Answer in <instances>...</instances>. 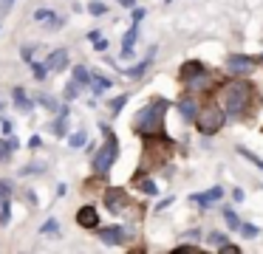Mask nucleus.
Segmentation results:
<instances>
[{
	"label": "nucleus",
	"instance_id": "obj_1",
	"mask_svg": "<svg viewBox=\"0 0 263 254\" xmlns=\"http://www.w3.org/2000/svg\"><path fill=\"white\" fill-rule=\"evenodd\" d=\"M167 110H170V102L167 99H153V102H147V105L142 107V110L133 116V130L136 133H142V135H159V133H164V116H167Z\"/></svg>",
	"mask_w": 263,
	"mask_h": 254
},
{
	"label": "nucleus",
	"instance_id": "obj_2",
	"mask_svg": "<svg viewBox=\"0 0 263 254\" xmlns=\"http://www.w3.org/2000/svg\"><path fill=\"white\" fill-rule=\"evenodd\" d=\"M249 96H252L249 85L240 82V79H232L221 88V107L227 110V116H240L249 105Z\"/></svg>",
	"mask_w": 263,
	"mask_h": 254
},
{
	"label": "nucleus",
	"instance_id": "obj_3",
	"mask_svg": "<svg viewBox=\"0 0 263 254\" xmlns=\"http://www.w3.org/2000/svg\"><path fill=\"white\" fill-rule=\"evenodd\" d=\"M102 133H105V144L99 147V152L93 155V169H97L99 175H105L110 167H114L116 155H119V141H116V135L110 133L108 127L102 124Z\"/></svg>",
	"mask_w": 263,
	"mask_h": 254
},
{
	"label": "nucleus",
	"instance_id": "obj_4",
	"mask_svg": "<svg viewBox=\"0 0 263 254\" xmlns=\"http://www.w3.org/2000/svg\"><path fill=\"white\" fill-rule=\"evenodd\" d=\"M223 119H227V110H223L221 105H204L198 110L195 124H198V130L204 135H212V133H218V130L223 127Z\"/></svg>",
	"mask_w": 263,
	"mask_h": 254
},
{
	"label": "nucleus",
	"instance_id": "obj_5",
	"mask_svg": "<svg viewBox=\"0 0 263 254\" xmlns=\"http://www.w3.org/2000/svg\"><path fill=\"white\" fill-rule=\"evenodd\" d=\"M227 71L229 73H249V71H255V62L249 60V56H229L227 60Z\"/></svg>",
	"mask_w": 263,
	"mask_h": 254
},
{
	"label": "nucleus",
	"instance_id": "obj_6",
	"mask_svg": "<svg viewBox=\"0 0 263 254\" xmlns=\"http://www.w3.org/2000/svg\"><path fill=\"white\" fill-rule=\"evenodd\" d=\"M77 223H80L82 229H97V223H99L97 209H93V206H82L80 212H77Z\"/></svg>",
	"mask_w": 263,
	"mask_h": 254
},
{
	"label": "nucleus",
	"instance_id": "obj_7",
	"mask_svg": "<svg viewBox=\"0 0 263 254\" xmlns=\"http://www.w3.org/2000/svg\"><path fill=\"white\" fill-rule=\"evenodd\" d=\"M178 113H181L187 122H195V119H198V105H195L193 96H184V99L178 102Z\"/></svg>",
	"mask_w": 263,
	"mask_h": 254
},
{
	"label": "nucleus",
	"instance_id": "obj_8",
	"mask_svg": "<svg viewBox=\"0 0 263 254\" xmlns=\"http://www.w3.org/2000/svg\"><path fill=\"white\" fill-rule=\"evenodd\" d=\"M99 237H102V243H108V246H119V243L125 240V229H122V226H110V229L99 231Z\"/></svg>",
	"mask_w": 263,
	"mask_h": 254
},
{
	"label": "nucleus",
	"instance_id": "obj_9",
	"mask_svg": "<svg viewBox=\"0 0 263 254\" xmlns=\"http://www.w3.org/2000/svg\"><path fill=\"white\" fill-rule=\"evenodd\" d=\"M46 65H48V71H63V68L68 65V51H65V48H57L51 56H48Z\"/></svg>",
	"mask_w": 263,
	"mask_h": 254
},
{
	"label": "nucleus",
	"instance_id": "obj_10",
	"mask_svg": "<svg viewBox=\"0 0 263 254\" xmlns=\"http://www.w3.org/2000/svg\"><path fill=\"white\" fill-rule=\"evenodd\" d=\"M221 198H223V189H221V186H212L210 192H204V195H195L193 201H195V203H201V206H210V203L221 201Z\"/></svg>",
	"mask_w": 263,
	"mask_h": 254
},
{
	"label": "nucleus",
	"instance_id": "obj_11",
	"mask_svg": "<svg viewBox=\"0 0 263 254\" xmlns=\"http://www.w3.org/2000/svg\"><path fill=\"white\" fill-rule=\"evenodd\" d=\"M105 203H108L110 212H119V209L125 206V192H122V189H110L108 195H105Z\"/></svg>",
	"mask_w": 263,
	"mask_h": 254
},
{
	"label": "nucleus",
	"instance_id": "obj_12",
	"mask_svg": "<svg viewBox=\"0 0 263 254\" xmlns=\"http://www.w3.org/2000/svg\"><path fill=\"white\" fill-rule=\"evenodd\" d=\"M153 56H156V45H153V48L147 51V56H144V60L139 62V65L127 68V76H142V73H144V71H147V68H150V62H153Z\"/></svg>",
	"mask_w": 263,
	"mask_h": 254
},
{
	"label": "nucleus",
	"instance_id": "obj_13",
	"mask_svg": "<svg viewBox=\"0 0 263 254\" xmlns=\"http://www.w3.org/2000/svg\"><path fill=\"white\" fill-rule=\"evenodd\" d=\"M210 85H212V79L206 76V71L198 73V76H193V79H187V88L190 90H204V88H210Z\"/></svg>",
	"mask_w": 263,
	"mask_h": 254
},
{
	"label": "nucleus",
	"instance_id": "obj_14",
	"mask_svg": "<svg viewBox=\"0 0 263 254\" xmlns=\"http://www.w3.org/2000/svg\"><path fill=\"white\" fill-rule=\"evenodd\" d=\"M74 79L82 85V88H85V85H91V71H88L85 65H77L74 68Z\"/></svg>",
	"mask_w": 263,
	"mask_h": 254
},
{
	"label": "nucleus",
	"instance_id": "obj_15",
	"mask_svg": "<svg viewBox=\"0 0 263 254\" xmlns=\"http://www.w3.org/2000/svg\"><path fill=\"white\" fill-rule=\"evenodd\" d=\"M238 155H240V158H246V161H252L257 169H263V158H260V155H255L252 150H246V147H238Z\"/></svg>",
	"mask_w": 263,
	"mask_h": 254
},
{
	"label": "nucleus",
	"instance_id": "obj_16",
	"mask_svg": "<svg viewBox=\"0 0 263 254\" xmlns=\"http://www.w3.org/2000/svg\"><path fill=\"white\" fill-rule=\"evenodd\" d=\"M14 102L20 105V110H23V113L31 110V102L26 99V90H23V88H14Z\"/></svg>",
	"mask_w": 263,
	"mask_h": 254
},
{
	"label": "nucleus",
	"instance_id": "obj_17",
	"mask_svg": "<svg viewBox=\"0 0 263 254\" xmlns=\"http://www.w3.org/2000/svg\"><path fill=\"white\" fill-rule=\"evenodd\" d=\"M223 220H227L229 229H240V226H243V223H240V218L232 212V209H223Z\"/></svg>",
	"mask_w": 263,
	"mask_h": 254
},
{
	"label": "nucleus",
	"instance_id": "obj_18",
	"mask_svg": "<svg viewBox=\"0 0 263 254\" xmlns=\"http://www.w3.org/2000/svg\"><path fill=\"white\" fill-rule=\"evenodd\" d=\"M9 220H12V206H9V201L3 198V203H0V223L6 226Z\"/></svg>",
	"mask_w": 263,
	"mask_h": 254
},
{
	"label": "nucleus",
	"instance_id": "obj_19",
	"mask_svg": "<svg viewBox=\"0 0 263 254\" xmlns=\"http://www.w3.org/2000/svg\"><path fill=\"white\" fill-rule=\"evenodd\" d=\"M97 79V82H93V93H102L105 88H110V82H114V79H105V76H93Z\"/></svg>",
	"mask_w": 263,
	"mask_h": 254
},
{
	"label": "nucleus",
	"instance_id": "obj_20",
	"mask_svg": "<svg viewBox=\"0 0 263 254\" xmlns=\"http://www.w3.org/2000/svg\"><path fill=\"white\" fill-rule=\"evenodd\" d=\"M85 141H88L85 130H80V133H74V135H71V147H74V150H80V147L85 144Z\"/></svg>",
	"mask_w": 263,
	"mask_h": 254
},
{
	"label": "nucleus",
	"instance_id": "obj_21",
	"mask_svg": "<svg viewBox=\"0 0 263 254\" xmlns=\"http://www.w3.org/2000/svg\"><path fill=\"white\" fill-rule=\"evenodd\" d=\"M88 11H91L93 17H102L105 11H108V9H105V6L99 3V0H91V3H88Z\"/></svg>",
	"mask_w": 263,
	"mask_h": 254
},
{
	"label": "nucleus",
	"instance_id": "obj_22",
	"mask_svg": "<svg viewBox=\"0 0 263 254\" xmlns=\"http://www.w3.org/2000/svg\"><path fill=\"white\" fill-rule=\"evenodd\" d=\"M80 88H82V85L77 82V79H74V82H68V85H65V99H74V96L80 93Z\"/></svg>",
	"mask_w": 263,
	"mask_h": 254
},
{
	"label": "nucleus",
	"instance_id": "obj_23",
	"mask_svg": "<svg viewBox=\"0 0 263 254\" xmlns=\"http://www.w3.org/2000/svg\"><path fill=\"white\" fill-rule=\"evenodd\" d=\"M125 102H127V96H125V93H122V96H116V99L110 102V110H114V113H119L122 107H125Z\"/></svg>",
	"mask_w": 263,
	"mask_h": 254
},
{
	"label": "nucleus",
	"instance_id": "obj_24",
	"mask_svg": "<svg viewBox=\"0 0 263 254\" xmlns=\"http://www.w3.org/2000/svg\"><path fill=\"white\" fill-rule=\"evenodd\" d=\"M14 147H12V141H0V161L3 158H9V152H12Z\"/></svg>",
	"mask_w": 263,
	"mask_h": 254
},
{
	"label": "nucleus",
	"instance_id": "obj_25",
	"mask_svg": "<svg viewBox=\"0 0 263 254\" xmlns=\"http://www.w3.org/2000/svg\"><path fill=\"white\" fill-rule=\"evenodd\" d=\"M51 17H54L51 9H37V11H34V20H37V23H40V20H51Z\"/></svg>",
	"mask_w": 263,
	"mask_h": 254
},
{
	"label": "nucleus",
	"instance_id": "obj_26",
	"mask_svg": "<svg viewBox=\"0 0 263 254\" xmlns=\"http://www.w3.org/2000/svg\"><path fill=\"white\" fill-rule=\"evenodd\" d=\"M31 68H34V76H37V79H46V73H48V65H40V62H34Z\"/></svg>",
	"mask_w": 263,
	"mask_h": 254
},
{
	"label": "nucleus",
	"instance_id": "obj_27",
	"mask_svg": "<svg viewBox=\"0 0 263 254\" xmlns=\"http://www.w3.org/2000/svg\"><path fill=\"white\" fill-rule=\"evenodd\" d=\"M240 231H243L246 237H255V235H257V231H260V229H257V226H252V223H243V226H240Z\"/></svg>",
	"mask_w": 263,
	"mask_h": 254
},
{
	"label": "nucleus",
	"instance_id": "obj_28",
	"mask_svg": "<svg viewBox=\"0 0 263 254\" xmlns=\"http://www.w3.org/2000/svg\"><path fill=\"white\" fill-rule=\"evenodd\" d=\"M142 192L144 195H156V184L153 181H142Z\"/></svg>",
	"mask_w": 263,
	"mask_h": 254
},
{
	"label": "nucleus",
	"instance_id": "obj_29",
	"mask_svg": "<svg viewBox=\"0 0 263 254\" xmlns=\"http://www.w3.org/2000/svg\"><path fill=\"white\" fill-rule=\"evenodd\" d=\"M40 102H43V107H48V110H57V102H54L51 96H40Z\"/></svg>",
	"mask_w": 263,
	"mask_h": 254
},
{
	"label": "nucleus",
	"instance_id": "obj_30",
	"mask_svg": "<svg viewBox=\"0 0 263 254\" xmlns=\"http://www.w3.org/2000/svg\"><path fill=\"white\" fill-rule=\"evenodd\" d=\"M223 240H227V237H223L221 231H212L210 235V243H215V246H223Z\"/></svg>",
	"mask_w": 263,
	"mask_h": 254
},
{
	"label": "nucleus",
	"instance_id": "obj_31",
	"mask_svg": "<svg viewBox=\"0 0 263 254\" xmlns=\"http://www.w3.org/2000/svg\"><path fill=\"white\" fill-rule=\"evenodd\" d=\"M40 231H43V235H46V231H57V220H46Z\"/></svg>",
	"mask_w": 263,
	"mask_h": 254
},
{
	"label": "nucleus",
	"instance_id": "obj_32",
	"mask_svg": "<svg viewBox=\"0 0 263 254\" xmlns=\"http://www.w3.org/2000/svg\"><path fill=\"white\" fill-rule=\"evenodd\" d=\"M9 189H12L9 181H0V198H9Z\"/></svg>",
	"mask_w": 263,
	"mask_h": 254
},
{
	"label": "nucleus",
	"instance_id": "obj_33",
	"mask_svg": "<svg viewBox=\"0 0 263 254\" xmlns=\"http://www.w3.org/2000/svg\"><path fill=\"white\" fill-rule=\"evenodd\" d=\"M144 20V9H133V23H142Z\"/></svg>",
	"mask_w": 263,
	"mask_h": 254
},
{
	"label": "nucleus",
	"instance_id": "obj_34",
	"mask_svg": "<svg viewBox=\"0 0 263 254\" xmlns=\"http://www.w3.org/2000/svg\"><path fill=\"white\" fill-rule=\"evenodd\" d=\"M221 251H223V254H238V246H229V243H223Z\"/></svg>",
	"mask_w": 263,
	"mask_h": 254
},
{
	"label": "nucleus",
	"instance_id": "obj_35",
	"mask_svg": "<svg viewBox=\"0 0 263 254\" xmlns=\"http://www.w3.org/2000/svg\"><path fill=\"white\" fill-rule=\"evenodd\" d=\"M0 127H3V133H6V135H12V122H9V119H3V122H0Z\"/></svg>",
	"mask_w": 263,
	"mask_h": 254
},
{
	"label": "nucleus",
	"instance_id": "obj_36",
	"mask_svg": "<svg viewBox=\"0 0 263 254\" xmlns=\"http://www.w3.org/2000/svg\"><path fill=\"white\" fill-rule=\"evenodd\" d=\"M12 3H14V0H0V11H9V9H12Z\"/></svg>",
	"mask_w": 263,
	"mask_h": 254
},
{
	"label": "nucleus",
	"instance_id": "obj_37",
	"mask_svg": "<svg viewBox=\"0 0 263 254\" xmlns=\"http://www.w3.org/2000/svg\"><path fill=\"white\" fill-rule=\"evenodd\" d=\"M29 147H31V150H37V147H40V135H31V141H29Z\"/></svg>",
	"mask_w": 263,
	"mask_h": 254
},
{
	"label": "nucleus",
	"instance_id": "obj_38",
	"mask_svg": "<svg viewBox=\"0 0 263 254\" xmlns=\"http://www.w3.org/2000/svg\"><path fill=\"white\" fill-rule=\"evenodd\" d=\"M93 45H97L99 51H105V48H108V40H102V37H99V40H97V43H93Z\"/></svg>",
	"mask_w": 263,
	"mask_h": 254
},
{
	"label": "nucleus",
	"instance_id": "obj_39",
	"mask_svg": "<svg viewBox=\"0 0 263 254\" xmlns=\"http://www.w3.org/2000/svg\"><path fill=\"white\" fill-rule=\"evenodd\" d=\"M232 198L235 201H243V189H232Z\"/></svg>",
	"mask_w": 263,
	"mask_h": 254
},
{
	"label": "nucleus",
	"instance_id": "obj_40",
	"mask_svg": "<svg viewBox=\"0 0 263 254\" xmlns=\"http://www.w3.org/2000/svg\"><path fill=\"white\" fill-rule=\"evenodd\" d=\"M170 203H173V198H164V201H161V203H159V206H156V209H159V212H161V209H164V206H170Z\"/></svg>",
	"mask_w": 263,
	"mask_h": 254
},
{
	"label": "nucleus",
	"instance_id": "obj_41",
	"mask_svg": "<svg viewBox=\"0 0 263 254\" xmlns=\"http://www.w3.org/2000/svg\"><path fill=\"white\" fill-rule=\"evenodd\" d=\"M119 3H122V6H133V0H119Z\"/></svg>",
	"mask_w": 263,
	"mask_h": 254
},
{
	"label": "nucleus",
	"instance_id": "obj_42",
	"mask_svg": "<svg viewBox=\"0 0 263 254\" xmlns=\"http://www.w3.org/2000/svg\"><path fill=\"white\" fill-rule=\"evenodd\" d=\"M0 201H3V198H0Z\"/></svg>",
	"mask_w": 263,
	"mask_h": 254
}]
</instances>
